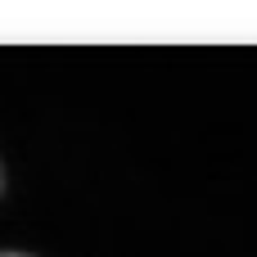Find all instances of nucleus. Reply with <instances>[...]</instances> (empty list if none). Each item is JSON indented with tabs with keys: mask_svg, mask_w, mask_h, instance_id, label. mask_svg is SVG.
I'll return each mask as SVG.
<instances>
[{
	"mask_svg": "<svg viewBox=\"0 0 257 257\" xmlns=\"http://www.w3.org/2000/svg\"><path fill=\"white\" fill-rule=\"evenodd\" d=\"M0 194H5V167H0Z\"/></svg>",
	"mask_w": 257,
	"mask_h": 257,
	"instance_id": "f257e3e1",
	"label": "nucleus"
},
{
	"mask_svg": "<svg viewBox=\"0 0 257 257\" xmlns=\"http://www.w3.org/2000/svg\"><path fill=\"white\" fill-rule=\"evenodd\" d=\"M0 257H27V253H0Z\"/></svg>",
	"mask_w": 257,
	"mask_h": 257,
	"instance_id": "f03ea898",
	"label": "nucleus"
}]
</instances>
